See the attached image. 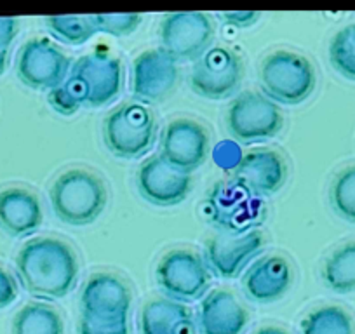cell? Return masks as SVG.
Returning <instances> with one entry per match:
<instances>
[{
	"label": "cell",
	"instance_id": "cell-3",
	"mask_svg": "<svg viewBox=\"0 0 355 334\" xmlns=\"http://www.w3.org/2000/svg\"><path fill=\"white\" fill-rule=\"evenodd\" d=\"M51 207L70 227H87L105 211L108 192L103 179L80 167H71L54 179L49 190Z\"/></svg>",
	"mask_w": 355,
	"mask_h": 334
},
{
	"label": "cell",
	"instance_id": "cell-1",
	"mask_svg": "<svg viewBox=\"0 0 355 334\" xmlns=\"http://www.w3.org/2000/svg\"><path fill=\"white\" fill-rule=\"evenodd\" d=\"M16 274L23 289L33 298L56 301L77 285V254L61 238H32L16 256Z\"/></svg>",
	"mask_w": 355,
	"mask_h": 334
},
{
	"label": "cell",
	"instance_id": "cell-6",
	"mask_svg": "<svg viewBox=\"0 0 355 334\" xmlns=\"http://www.w3.org/2000/svg\"><path fill=\"white\" fill-rule=\"evenodd\" d=\"M155 281L167 299L185 305L206 296L211 285V272L197 253L189 249H173L157 263Z\"/></svg>",
	"mask_w": 355,
	"mask_h": 334
},
{
	"label": "cell",
	"instance_id": "cell-4",
	"mask_svg": "<svg viewBox=\"0 0 355 334\" xmlns=\"http://www.w3.org/2000/svg\"><path fill=\"white\" fill-rule=\"evenodd\" d=\"M258 77L263 96L286 107L302 105L317 86L313 64L303 54L291 51H275L265 56Z\"/></svg>",
	"mask_w": 355,
	"mask_h": 334
},
{
	"label": "cell",
	"instance_id": "cell-26",
	"mask_svg": "<svg viewBox=\"0 0 355 334\" xmlns=\"http://www.w3.org/2000/svg\"><path fill=\"white\" fill-rule=\"evenodd\" d=\"M329 202L341 220L355 225V166L341 169L329 186Z\"/></svg>",
	"mask_w": 355,
	"mask_h": 334
},
{
	"label": "cell",
	"instance_id": "cell-2",
	"mask_svg": "<svg viewBox=\"0 0 355 334\" xmlns=\"http://www.w3.org/2000/svg\"><path fill=\"white\" fill-rule=\"evenodd\" d=\"M121 61L107 53H91L75 61L67 80L47 94L60 115H73L82 107L100 108L117 100L122 89Z\"/></svg>",
	"mask_w": 355,
	"mask_h": 334
},
{
	"label": "cell",
	"instance_id": "cell-11",
	"mask_svg": "<svg viewBox=\"0 0 355 334\" xmlns=\"http://www.w3.org/2000/svg\"><path fill=\"white\" fill-rule=\"evenodd\" d=\"M242 61L227 47H211L196 61L190 73V87L206 100L218 101L234 96L242 84Z\"/></svg>",
	"mask_w": 355,
	"mask_h": 334
},
{
	"label": "cell",
	"instance_id": "cell-9",
	"mask_svg": "<svg viewBox=\"0 0 355 334\" xmlns=\"http://www.w3.org/2000/svg\"><path fill=\"white\" fill-rule=\"evenodd\" d=\"M213 21L204 12H171L160 23V49L176 63L197 61L211 49Z\"/></svg>",
	"mask_w": 355,
	"mask_h": 334
},
{
	"label": "cell",
	"instance_id": "cell-35",
	"mask_svg": "<svg viewBox=\"0 0 355 334\" xmlns=\"http://www.w3.org/2000/svg\"><path fill=\"white\" fill-rule=\"evenodd\" d=\"M354 28H355V23H354Z\"/></svg>",
	"mask_w": 355,
	"mask_h": 334
},
{
	"label": "cell",
	"instance_id": "cell-10",
	"mask_svg": "<svg viewBox=\"0 0 355 334\" xmlns=\"http://www.w3.org/2000/svg\"><path fill=\"white\" fill-rule=\"evenodd\" d=\"M207 129L192 118H174L160 136L159 157L182 175H192L209 157Z\"/></svg>",
	"mask_w": 355,
	"mask_h": 334
},
{
	"label": "cell",
	"instance_id": "cell-32",
	"mask_svg": "<svg viewBox=\"0 0 355 334\" xmlns=\"http://www.w3.org/2000/svg\"><path fill=\"white\" fill-rule=\"evenodd\" d=\"M225 21L237 26H248L259 18V12H225L221 15Z\"/></svg>",
	"mask_w": 355,
	"mask_h": 334
},
{
	"label": "cell",
	"instance_id": "cell-22",
	"mask_svg": "<svg viewBox=\"0 0 355 334\" xmlns=\"http://www.w3.org/2000/svg\"><path fill=\"white\" fill-rule=\"evenodd\" d=\"M320 279L336 295L355 292V240L345 242L324 260Z\"/></svg>",
	"mask_w": 355,
	"mask_h": 334
},
{
	"label": "cell",
	"instance_id": "cell-21",
	"mask_svg": "<svg viewBox=\"0 0 355 334\" xmlns=\"http://www.w3.org/2000/svg\"><path fill=\"white\" fill-rule=\"evenodd\" d=\"M197 322L183 303L150 299L139 313V334H196Z\"/></svg>",
	"mask_w": 355,
	"mask_h": 334
},
{
	"label": "cell",
	"instance_id": "cell-34",
	"mask_svg": "<svg viewBox=\"0 0 355 334\" xmlns=\"http://www.w3.org/2000/svg\"><path fill=\"white\" fill-rule=\"evenodd\" d=\"M8 60H9V51H0V75L4 73L6 68H8Z\"/></svg>",
	"mask_w": 355,
	"mask_h": 334
},
{
	"label": "cell",
	"instance_id": "cell-30",
	"mask_svg": "<svg viewBox=\"0 0 355 334\" xmlns=\"http://www.w3.org/2000/svg\"><path fill=\"white\" fill-rule=\"evenodd\" d=\"M18 298V285L8 270L0 268V310L8 308Z\"/></svg>",
	"mask_w": 355,
	"mask_h": 334
},
{
	"label": "cell",
	"instance_id": "cell-29",
	"mask_svg": "<svg viewBox=\"0 0 355 334\" xmlns=\"http://www.w3.org/2000/svg\"><path fill=\"white\" fill-rule=\"evenodd\" d=\"M77 331L78 334H131L129 333V317L107 320L85 315V313H80Z\"/></svg>",
	"mask_w": 355,
	"mask_h": 334
},
{
	"label": "cell",
	"instance_id": "cell-33",
	"mask_svg": "<svg viewBox=\"0 0 355 334\" xmlns=\"http://www.w3.org/2000/svg\"><path fill=\"white\" fill-rule=\"evenodd\" d=\"M252 334H289L288 331L282 329V327H275V326H265L261 329H258L256 333Z\"/></svg>",
	"mask_w": 355,
	"mask_h": 334
},
{
	"label": "cell",
	"instance_id": "cell-25",
	"mask_svg": "<svg viewBox=\"0 0 355 334\" xmlns=\"http://www.w3.org/2000/svg\"><path fill=\"white\" fill-rule=\"evenodd\" d=\"M54 39L70 46H80L98 33L94 16H49L44 19Z\"/></svg>",
	"mask_w": 355,
	"mask_h": 334
},
{
	"label": "cell",
	"instance_id": "cell-24",
	"mask_svg": "<svg viewBox=\"0 0 355 334\" xmlns=\"http://www.w3.org/2000/svg\"><path fill=\"white\" fill-rule=\"evenodd\" d=\"M300 334H355L354 317L340 305H322L306 313Z\"/></svg>",
	"mask_w": 355,
	"mask_h": 334
},
{
	"label": "cell",
	"instance_id": "cell-5",
	"mask_svg": "<svg viewBox=\"0 0 355 334\" xmlns=\"http://www.w3.org/2000/svg\"><path fill=\"white\" fill-rule=\"evenodd\" d=\"M155 139L157 121L141 103L121 105L103 121V143L117 159H141L153 148Z\"/></svg>",
	"mask_w": 355,
	"mask_h": 334
},
{
	"label": "cell",
	"instance_id": "cell-12",
	"mask_svg": "<svg viewBox=\"0 0 355 334\" xmlns=\"http://www.w3.org/2000/svg\"><path fill=\"white\" fill-rule=\"evenodd\" d=\"M71 61L49 39H32L19 49L16 75L26 87L47 91L60 87L70 73Z\"/></svg>",
	"mask_w": 355,
	"mask_h": 334
},
{
	"label": "cell",
	"instance_id": "cell-15",
	"mask_svg": "<svg viewBox=\"0 0 355 334\" xmlns=\"http://www.w3.org/2000/svg\"><path fill=\"white\" fill-rule=\"evenodd\" d=\"M288 179V166L274 150L248 152L232 171V182L249 195L261 199L277 193Z\"/></svg>",
	"mask_w": 355,
	"mask_h": 334
},
{
	"label": "cell",
	"instance_id": "cell-27",
	"mask_svg": "<svg viewBox=\"0 0 355 334\" xmlns=\"http://www.w3.org/2000/svg\"><path fill=\"white\" fill-rule=\"evenodd\" d=\"M329 63L341 77L355 82V28L348 25L338 30L329 42Z\"/></svg>",
	"mask_w": 355,
	"mask_h": 334
},
{
	"label": "cell",
	"instance_id": "cell-19",
	"mask_svg": "<svg viewBox=\"0 0 355 334\" xmlns=\"http://www.w3.org/2000/svg\"><path fill=\"white\" fill-rule=\"evenodd\" d=\"M248 322V310L227 289L207 292L197 310L200 334H242Z\"/></svg>",
	"mask_w": 355,
	"mask_h": 334
},
{
	"label": "cell",
	"instance_id": "cell-18",
	"mask_svg": "<svg viewBox=\"0 0 355 334\" xmlns=\"http://www.w3.org/2000/svg\"><path fill=\"white\" fill-rule=\"evenodd\" d=\"M293 268L282 256H265L252 263L242 277V291L254 303H274L288 295Z\"/></svg>",
	"mask_w": 355,
	"mask_h": 334
},
{
	"label": "cell",
	"instance_id": "cell-17",
	"mask_svg": "<svg viewBox=\"0 0 355 334\" xmlns=\"http://www.w3.org/2000/svg\"><path fill=\"white\" fill-rule=\"evenodd\" d=\"M80 308V313L96 319H124L131 310V289L119 275L94 274L82 288Z\"/></svg>",
	"mask_w": 355,
	"mask_h": 334
},
{
	"label": "cell",
	"instance_id": "cell-28",
	"mask_svg": "<svg viewBox=\"0 0 355 334\" xmlns=\"http://www.w3.org/2000/svg\"><path fill=\"white\" fill-rule=\"evenodd\" d=\"M141 15L136 12H125V15H96L94 23H96L98 33H108L114 37L131 35L141 25Z\"/></svg>",
	"mask_w": 355,
	"mask_h": 334
},
{
	"label": "cell",
	"instance_id": "cell-13",
	"mask_svg": "<svg viewBox=\"0 0 355 334\" xmlns=\"http://www.w3.org/2000/svg\"><path fill=\"white\" fill-rule=\"evenodd\" d=\"M178 82V63L162 49L139 54L131 67V93L139 103H160Z\"/></svg>",
	"mask_w": 355,
	"mask_h": 334
},
{
	"label": "cell",
	"instance_id": "cell-8",
	"mask_svg": "<svg viewBox=\"0 0 355 334\" xmlns=\"http://www.w3.org/2000/svg\"><path fill=\"white\" fill-rule=\"evenodd\" d=\"M204 211L214 227L230 235L248 234L265 216L261 199L249 195L234 182L216 183L204 204Z\"/></svg>",
	"mask_w": 355,
	"mask_h": 334
},
{
	"label": "cell",
	"instance_id": "cell-20",
	"mask_svg": "<svg viewBox=\"0 0 355 334\" xmlns=\"http://www.w3.org/2000/svg\"><path fill=\"white\" fill-rule=\"evenodd\" d=\"M44 220L39 197L21 186H11L0 192V230L11 237H30Z\"/></svg>",
	"mask_w": 355,
	"mask_h": 334
},
{
	"label": "cell",
	"instance_id": "cell-31",
	"mask_svg": "<svg viewBox=\"0 0 355 334\" xmlns=\"http://www.w3.org/2000/svg\"><path fill=\"white\" fill-rule=\"evenodd\" d=\"M19 23L15 18H0V51H9L18 35Z\"/></svg>",
	"mask_w": 355,
	"mask_h": 334
},
{
	"label": "cell",
	"instance_id": "cell-23",
	"mask_svg": "<svg viewBox=\"0 0 355 334\" xmlns=\"http://www.w3.org/2000/svg\"><path fill=\"white\" fill-rule=\"evenodd\" d=\"M11 334H64L63 317L47 303H28L12 319Z\"/></svg>",
	"mask_w": 355,
	"mask_h": 334
},
{
	"label": "cell",
	"instance_id": "cell-14",
	"mask_svg": "<svg viewBox=\"0 0 355 334\" xmlns=\"http://www.w3.org/2000/svg\"><path fill=\"white\" fill-rule=\"evenodd\" d=\"M265 247V237L259 230L242 235L220 234L207 240L204 247V261L207 270L220 279H235L248 267L252 258Z\"/></svg>",
	"mask_w": 355,
	"mask_h": 334
},
{
	"label": "cell",
	"instance_id": "cell-16",
	"mask_svg": "<svg viewBox=\"0 0 355 334\" xmlns=\"http://www.w3.org/2000/svg\"><path fill=\"white\" fill-rule=\"evenodd\" d=\"M136 183L139 195L159 207L182 204L192 190V176L174 171L159 155L150 157L139 166Z\"/></svg>",
	"mask_w": 355,
	"mask_h": 334
},
{
	"label": "cell",
	"instance_id": "cell-7",
	"mask_svg": "<svg viewBox=\"0 0 355 334\" xmlns=\"http://www.w3.org/2000/svg\"><path fill=\"white\" fill-rule=\"evenodd\" d=\"M284 118L274 101L254 91L234 98L227 110V129L241 145H258L281 132Z\"/></svg>",
	"mask_w": 355,
	"mask_h": 334
}]
</instances>
